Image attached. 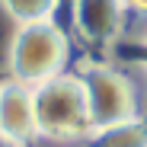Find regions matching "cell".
<instances>
[{
    "mask_svg": "<svg viewBox=\"0 0 147 147\" xmlns=\"http://www.w3.org/2000/svg\"><path fill=\"white\" fill-rule=\"evenodd\" d=\"M67 3H70V0H67Z\"/></svg>",
    "mask_w": 147,
    "mask_h": 147,
    "instance_id": "11",
    "label": "cell"
},
{
    "mask_svg": "<svg viewBox=\"0 0 147 147\" xmlns=\"http://www.w3.org/2000/svg\"><path fill=\"white\" fill-rule=\"evenodd\" d=\"M125 10H147V0H118Z\"/></svg>",
    "mask_w": 147,
    "mask_h": 147,
    "instance_id": "10",
    "label": "cell"
},
{
    "mask_svg": "<svg viewBox=\"0 0 147 147\" xmlns=\"http://www.w3.org/2000/svg\"><path fill=\"white\" fill-rule=\"evenodd\" d=\"M64 70H70V35L58 19L16 26L7 45V77L38 86Z\"/></svg>",
    "mask_w": 147,
    "mask_h": 147,
    "instance_id": "2",
    "label": "cell"
},
{
    "mask_svg": "<svg viewBox=\"0 0 147 147\" xmlns=\"http://www.w3.org/2000/svg\"><path fill=\"white\" fill-rule=\"evenodd\" d=\"M80 147H147V115L118 121L109 128H96Z\"/></svg>",
    "mask_w": 147,
    "mask_h": 147,
    "instance_id": "6",
    "label": "cell"
},
{
    "mask_svg": "<svg viewBox=\"0 0 147 147\" xmlns=\"http://www.w3.org/2000/svg\"><path fill=\"white\" fill-rule=\"evenodd\" d=\"M70 29L90 48L118 45L125 7L118 0H70Z\"/></svg>",
    "mask_w": 147,
    "mask_h": 147,
    "instance_id": "4",
    "label": "cell"
},
{
    "mask_svg": "<svg viewBox=\"0 0 147 147\" xmlns=\"http://www.w3.org/2000/svg\"><path fill=\"white\" fill-rule=\"evenodd\" d=\"M35 102V125L38 141L51 144H83L93 131L86 90L74 70H64L58 77L32 86Z\"/></svg>",
    "mask_w": 147,
    "mask_h": 147,
    "instance_id": "1",
    "label": "cell"
},
{
    "mask_svg": "<svg viewBox=\"0 0 147 147\" xmlns=\"http://www.w3.org/2000/svg\"><path fill=\"white\" fill-rule=\"evenodd\" d=\"M7 10V16L16 22V26H29V22H45L55 19L61 0H0Z\"/></svg>",
    "mask_w": 147,
    "mask_h": 147,
    "instance_id": "7",
    "label": "cell"
},
{
    "mask_svg": "<svg viewBox=\"0 0 147 147\" xmlns=\"http://www.w3.org/2000/svg\"><path fill=\"white\" fill-rule=\"evenodd\" d=\"M121 70L128 74V80L138 93V102L141 109H147V61H128V64H121Z\"/></svg>",
    "mask_w": 147,
    "mask_h": 147,
    "instance_id": "9",
    "label": "cell"
},
{
    "mask_svg": "<svg viewBox=\"0 0 147 147\" xmlns=\"http://www.w3.org/2000/svg\"><path fill=\"white\" fill-rule=\"evenodd\" d=\"M74 74L80 77V83L86 90V106H90L93 131L144 115V109L138 102V93H134V86L128 80V74L121 70V64L83 61Z\"/></svg>",
    "mask_w": 147,
    "mask_h": 147,
    "instance_id": "3",
    "label": "cell"
},
{
    "mask_svg": "<svg viewBox=\"0 0 147 147\" xmlns=\"http://www.w3.org/2000/svg\"><path fill=\"white\" fill-rule=\"evenodd\" d=\"M0 141L16 144V147H29L38 141L32 86L13 77L0 80Z\"/></svg>",
    "mask_w": 147,
    "mask_h": 147,
    "instance_id": "5",
    "label": "cell"
},
{
    "mask_svg": "<svg viewBox=\"0 0 147 147\" xmlns=\"http://www.w3.org/2000/svg\"><path fill=\"white\" fill-rule=\"evenodd\" d=\"M118 45L147 51V10H125L121 32H118Z\"/></svg>",
    "mask_w": 147,
    "mask_h": 147,
    "instance_id": "8",
    "label": "cell"
}]
</instances>
